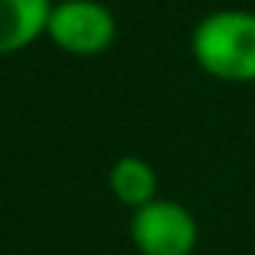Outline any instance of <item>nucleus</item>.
I'll use <instances>...</instances> for the list:
<instances>
[{
  "label": "nucleus",
  "mask_w": 255,
  "mask_h": 255,
  "mask_svg": "<svg viewBox=\"0 0 255 255\" xmlns=\"http://www.w3.org/2000/svg\"><path fill=\"white\" fill-rule=\"evenodd\" d=\"M191 55L223 84H255V13L239 6L207 13L191 32Z\"/></svg>",
  "instance_id": "1"
},
{
  "label": "nucleus",
  "mask_w": 255,
  "mask_h": 255,
  "mask_svg": "<svg viewBox=\"0 0 255 255\" xmlns=\"http://www.w3.org/2000/svg\"><path fill=\"white\" fill-rule=\"evenodd\" d=\"M45 39L75 58H97L117 42V16L100 0H65L52 6Z\"/></svg>",
  "instance_id": "2"
},
{
  "label": "nucleus",
  "mask_w": 255,
  "mask_h": 255,
  "mask_svg": "<svg viewBox=\"0 0 255 255\" xmlns=\"http://www.w3.org/2000/svg\"><path fill=\"white\" fill-rule=\"evenodd\" d=\"M129 239L139 255H194L200 243V226L184 204L155 197L152 204L132 210Z\"/></svg>",
  "instance_id": "3"
},
{
  "label": "nucleus",
  "mask_w": 255,
  "mask_h": 255,
  "mask_svg": "<svg viewBox=\"0 0 255 255\" xmlns=\"http://www.w3.org/2000/svg\"><path fill=\"white\" fill-rule=\"evenodd\" d=\"M55 0H0V58L26 52L45 36Z\"/></svg>",
  "instance_id": "4"
},
{
  "label": "nucleus",
  "mask_w": 255,
  "mask_h": 255,
  "mask_svg": "<svg viewBox=\"0 0 255 255\" xmlns=\"http://www.w3.org/2000/svg\"><path fill=\"white\" fill-rule=\"evenodd\" d=\"M107 187L117 204L139 210L158 197V171L142 155H120L107 171Z\"/></svg>",
  "instance_id": "5"
},
{
  "label": "nucleus",
  "mask_w": 255,
  "mask_h": 255,
  "mask_svg": "<svg viewBox=\"0 0 255 255\" xmlns=\"http://www.w3.org/2000/svg\"><path fill=\"white\" fill-rule=\"evenodd\" d=\"M55 3H65V0H55Z\"/></svg>",
  "instance_id": "6"
}]
</instances>
